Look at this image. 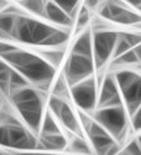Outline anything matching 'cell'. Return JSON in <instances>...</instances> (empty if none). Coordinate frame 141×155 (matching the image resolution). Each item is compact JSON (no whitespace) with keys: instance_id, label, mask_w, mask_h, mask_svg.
<instances>
[{"instance_id":"603a6c76","label":"cell","mask_w":141,"mask_h":155,"mask_svg":"<svg viewBox=\"0 0 141 155\" xmlns=\"http://www.w3.org/2000/svg\"><path fill=\"white\" fill-rule=\"evenodd\" d=\"M68 86L69 84L67 83L65 76L58 77L56 83H55V86H53V94L55 96H58L61 98L67 97V94H68Z\"/></svg>"},{"instance_id":"836d02e7","label":"cell","mask_w":141,"mask_h":155,"mask_svg":"<svg viewBox=\"0 0 141 155\" xmlns=\"http://www.w3.org/2000/svg\"><path fill=\"white\" fill-rule=\"evenodd\" d=\"M100 3V0H85L84 2V5L88 8V9H95Z\"/></svg>"},{"instance_id":"d6a6232c","label":"cell","mask_w":141,"mask_h":155,"mask_svg":"<svg viewBox=\"0 0 141 155\" xmlns=\"http://www.w3.org/2000/svg\"><path fill=\"white\" fill-rule=\"evenodd\" d=\"M133 127L135 130H141V104L135 110V114L133 117Z\"/></svg>"},{"instance_id":"83f0119b","label":"cell","mask_w":141,"mask_h":155,"mask_svg":"<svg viewBox=\"0 0 141 155\" xmlns=\"http://www.w3.org/2000/svg\"><path fill=\"white\" fill-rule=\"evenodd\" d=\"M63 103H65V101H63V98L58 97V96H55L52 94L50 97V101H48V107H50V110L52 112L56 117L58 115L62 106H63Z\"/></svg>"},{"instance_id":"4dcf8cb0","label":"cell","mask_w":141,"mask_h":155,"mask_svg":"<svg viewBox=\"0 0 141 155\" xmlns=\"http://www.w3.org/2000/svg\"><path fill=\"white\" fill-rule=\"evenodd\" d=\"M15 48H18L15 45L6 42V40H0V57H3L4 55L11 52V51H14Z\"/></svg>"},{"instance_id":"30bf717a","label":"cell","mask_w":141,"mask_h":155,"mask_svg":"<svg viewBox=\"0 0 141 155\" xmlns=\"http://www.w3.org/2000/svg\"><path fill=\"white\" fill-rule=\"evenodd\" d=\"M37 141L34 132L27 130L21 123L8 124V148L22 150L36 149Z\"/></svg>"},{"instance_id":"f546056e","label":"cell","mask_w":141,"mask_h":155,"mask_svg":"<svg viewBox=\"0 0 141 155\" xmlns=\"http://www.w3.org/2000/svg\"><path fill=\"white\" fill-rule=\"evenodd\" d=\"M123 153H125V154H141V144H140L139 139H134L133 141H130V143L124 148Z\"/></svg>"},{"instance_id":"2e32d148","label":"cell","mask_w":141,"mask_h":155,"mask_svg":"<svg viewBox=\"0 0 141 155\" xmlns=\"http://www.w3.org/2000/svg\"><path fill=\"white\" fill-rule=\"evenodd\" d=\"M72 52L93 57V35L91 34V31H84L77 38L73 45Z\"/></svg>"},{"instance_id":"ffe728a7","label":"cell","mask_w":141,"mask_h":155,"mask_svg":"<svg viewBox=\"0 0 141 155\" xmlns=\"http://www.w3.org/2000/svg\"><path fill=\"white\" fill-rule=\"evenodd\" d=\"M41 135H47V134H55V133H61L59 127L57 125L56 120L53 119L51 112H47L43 117V120L41 123Z\"/></svg>"},{"instance_id":"f35d334b","label":"cell","mask_w":141,"mask_h":155,"mask_svg":"<svg viewBox=\"0 0 141 155\" xmlns=\"http://www.w3.org/2000/svg\"><path fill=\"white\" fill-rule=\"evenodd\" d=\"M137 139H139V141H140V144H141V135H140V137H139Z\"/></svg>"},{"instance_id":"277c9868","label":"cell","mask_w":141,"mask_h":155,"mask_svg":"<svg viewBox=\"0 0 141 155\" xmlns=\"http://www.w3.org/2000/svg\"><path fill=\"white\" fill-rule=\"evenodd\" d=\"M94 120L103 125L115 139H121L125 135L127 119L124 104L98 108L94 114Z\"/></svg>"},{"instance_id":"7402d4cb","label":"cell","mask_w":141,"mask_h":155,"mask_svg":"<svg viewBox=\"0 0 141 155\" xmlns=\"http://www.w3.org/2000/svg\"><path fill=\"white\" fill-rule=\"evenodd\" d=\"M58 6H61L72 19H74V12L78 9V0H52Z\"/></svg>"},{"instance_id":"8992f818","label":"cell","mask_w":141,"mask_h":155,"mask_svg":"<svg viewBox=\"0 0 141 155\" xmlns=\"http://www.w3.org/2000/svg\"><path fill=\"white\" fill-rule=\"evenodd\" d=\"M100 16L121 25H137L141 22V15L131 11L124 0H107L100 8Z\"/></svg>"},{"instance_id":"9c48e42d","label":"cell","mask_w":141,"mask_h":155,"mask_svg":"<svg viewBox=\"0 0 141 155\" xmlns=\"http://www.w3.org/2000/svg\"><path fill=\"white\" fill-rule=\"evenodd\" d=\"M89 140L95 151L100 154H114L118 153L119 148L115 141V138L107 130V129L100 125L97 120H92V123L85 129Z\"/></svg>"},{"instance_id":"9a60e30c","label":"cell","mask_w":141,"mask_h":155,"mask_svg":"<svg viewBox=\"0 0 141 155\" xmlns=\"http://www.w3.org/2000/svg\"><path fill=\"white\" fill-rule=\"evenodd\" d=\"M67 145V140L63 137L62 133H55V134H47L41 135L40 140L37 141L36 148L41 149H50V150H62Z\"/></svg>"},{"instance_id":"7c38bea8","label":"cell","mask_w":141,"mask_h":155,"mask_svg":"<svg viewBox=\"0 0 141 155\" xmlns=\"http://www.w3.org/2000/svg\"><path fill=\"white\" fill-rule=\"evenodd\" d=\"M120 92L124 102L126 103L127 110L130 113H135L141 104V76L137 74Z\"/></svg>"},{"instance_id":"3957f363","label":"cell","mask_w":141,"mask_h":155,"mask_svg":"<svg viewBox=\"0 0 141 155\" xmlns=\"http://www.w3.org/2000/svg\"><path fill=\"white\" fill-rule=\"evenodd\" d=\"M56 28L29 16L18 15L11 37L29 45H41Z\"/></svg>"},{"instance_id":"d590c367","label":"cell","mask_w":141,"mask_h":155,"mask_svg":"<svg viewBox=\"0 0 141 155\" xmlns=\"http://www.w3.org/2000/svg\"><path fill=\"white\" fill-rule=\"evenodd\" d=\"M133 50L135 51V54L137 55V57H139V60H140V62H141V42H140L139 45H136L135 47H133Z\"/></svg>"},{"instance_id":"4316f807","label":"cell","mask_w":141,"mask_h":155,"mask_svg":"<svg viewBox=\"0 0 141 155\" xmlns=\"http://www.w3.org/2000/svg\"><path fill=\"white\" fill-rule=\"evenodd\" d=\"M89 22V9L83 5L78 10V15H77V29L81 30L87 26V24Z\"/></svg>"},{"instance_id":"52a82bcc","label":"cell","mask_w":141,"mask_h":155,"mask_svg":"<svg viewBox=\"0 0 141 155\" xmlns=\"http://www.w3.org/2000/svg\"><path fill=\"white\" fill-rule=\"evenodd\" d=\"M119 34L109 30H97L93 34V60L99 68L113 56Z\"/></svg>"},{"instance_id":"f1b7e54d","label":"cell","mask_w":141,"mask_h":155,"mask_svg":"<svg viewBox=\"0 0 141 155\" xmlns=\"http://www.w3.org/2000/svg\"><path fill=\"white\" fill-rule=\"evenodd\" d=\"M121 36L125 40L129 42V45L133 47H135L136 45H139L141 42V34H135V32H124L121 34Z\"/></svg>"},{"instance_id":"5bb4252c","label":"cell","mask_w":141,"mask_h":155,"mask_svg":"<svg viewBox=\"0 0 141 155\" xmlns=\"http://www.w3.org/2000/svg\"><path fill=\"white\" fill-rule=\"evenodd\" d=\"M57 118L61 120V123L65 125L66 129H68L69 132L77 134V135H81V125L77 120V117L74 115L71 106L68 104L67 102L63 103V106L57 115Z\"/></svg>"},{"instance_id":"7a4b0ae2","label":"cell","mask_w":141,"mask_h":155,"mask_svg":"<svg viewBox=\"0 0 141 155\" xmlns=\"http://www.w3.org/2000/svg\"><path fill=\"white\" fill-rule=\"evenodd\" d=\"M45 92L31 88L29 86L12 89L9 97L11 103L19 112L22 120L34 133H38L41 129L43 117V98Z\"/></svg>"},{"instance_id":"ab89813d","label":"cell","mask_w":141,"mask_h":155,"mask_svg":"<svg viewBox=\"0 0 141 155\" xmlns=\"http://www.w3.org/2000/svg\"><path fill=\"white\" fill-rule=\"evenodd\" d=\"M0 102H2V96H0Z\"/></svg>"},{"instance_id":"4fadbf2b","label":"cell","mask_w":141,"mask_h":155,"mask_svg":"<svg viewBox=\"0 0 141 155\" xmlns=\"http://www.w3.org/2000/svg\"><path fill=\"white\" fill-rule=\"evenodd\" d=\"M45 18H47L50 21H52L57 25L67 26V28H69L73 22V19L69 16V14H67L65 10H63L61 6H58L55 2H52V0H48L46 3Z\"/></svg>"},{"instance_id":"484cf974","label":"cell","mask_w":141,"mask_h":155,"mask_svg":"<svg viewBox=\"0 0 141 155\" xmlns=\"http://www.w3.org/2000/svg\"><path fill=\"white\" fill-rule=\"evenodd\" d=\"M130 48H131V46L129 45V42H127L121 35H119L118 41H117V44H115V47H114L113 57H114V58H117V57H119L120 55L125 54L126 51H127V50H130Z\"/></svg>"},{"instance_id":"6da1fadb","label":"cell","mask_w":141,"mask_h":155,"mask_svg":"<svg viewBox=\"0 0 141 155\" xmlns=\"http://www.w3.org/2000/svg\"><path fill=\"white\" fill-rule=\"evenodd\" d=\"M4 58L12 68L19 71L26 80L35 83L38 91L46 92L53 77L56 74V67L47 62L43 57L30 54L27 51L15 48L14 51L4 55Z\"/></svg>"},{"instance_id":"44dd1931","label":"cell","mask_w":141,"mask_h":155,"mask_svg":"<svg viewBox=\"0 0 141 155\" xmlns=\"http://www.w3.org/2000/svg\"><path fill=\"white\" fill-rule=\"evenodd\" d=\"M10 88L11 91L12 89H18V88H22V87H26L29 86V81L26 80V77H24L19 71H16L15 68H12L11 73H10ZM10 91V92H11Z\"/></svg>"},{"instance_id":"8d00e7d4","label":"cell","mask_w":141,"mask_h":155,"mask_svg":"<svg viewBox=\"0 0 141 155\" xmlns=\"http://www.w3.org/2000/svg\"><path fill=\"white\" fill-rule=\"evenodd\" d=\"M6 6H8V2H6V0H0V11L4 10Z\"/></svg>"},{"instance_id":"ba28073f","label":"cell","mask_w":141,"mask_h":155,"mask_svg":"<svg viewBox=\"0 0 141 155\" xmlns=\"http://www.w3.org/2000/svg\"><path fill=\"white\" fill-rule=\"evenodd\" d=\"M71 96L82 110L89 112L97 106V83L94 77L89 76L71 86Z\"/></svg>"},{"instance_id":"1f68e13d","label":"cell","mask_w":141,"mask_h":155,"mask_svg":"<svg viewBox=\"0 0 141 155\" xmlns=\"http://www.w3.org/2000/svg\"><path fill=\"white\" fill-rule=\"evenodd\" d=\"M0 145L8 147V124L0 123Z\"/></svg>"},{"instance_id":"d4e9b609","label":"cell","mask_w":141,"mask_h":155,"mask_svg":"<svg viewBox=\"0 0 141 155\" xmlns=\"http://www.w3.org/2000/svg\"><path fill=\"white\" fill-rule=\"evenodd\" d=\"M115 60H117V62H119V64H133V63L140 62L137 55L135 54V51H134L133 48L127 50L125 54L120 55L119 57H117Z\"/></svg>"},{"instance_id":"74e56055","label":"cell","mask_w":141,"mask_h":155,"mask_svg":"<svg viewBox=\"0 0 141 155\" xmlns=\"http://www.w3.org/2000/svg\"><path fill=\"white\" fill-rule=\"evenodd\" d=\"M8 38H10V40H11L10 36H8L6 34H4L2 30H0V40H8Z\"/></svg>"},{"instance_id":"e575fe53","label":"cell","mask_w":141,"mask_h":155,"mask_svg":"<svg viewBox=\"0 0 141 155\" xmlns=\"http://www.w3.org/2000/svg\"><path fill=\"white\" fill-rule=\"evenodd\" d=\"M124 2L139 10H141V0H124Z\"/></svg>"},{"instance_id":"8fae6325","label":"cell","mask_w":141,"mask_h":155,"mask_svg":"<svg viewBox=\"0 0 141 155\" xmlns=\"http://www.w3.org/2000/svg\"><path fill=\"white\" fill-rule=\"evenodd\" d=\"M97 103H98V108L123 104V96L114 77L109 76L104 80Z\"/></svg>"},{"instance_id":"cb8c5ba5","label":"cell","mask_w":141,"mask_h":155,"mask_svg":"<svg viewBox=\"0 0 141 155\" xmlns=\"http://www.w3.org/2000/svg\"><path fill=\"white\" fill-rule=\"evenodd\" d=\"M71 150L75 153H91V148L87 144V141L82 138V135H77L71 141Z\"/></svg>"},{"instance_id":"ac0fdd59","label":"cell","mask_w":141,"mask_h":155,"mask_svg":"<svg viewBox=\"0 0 141 155\" xmlns=\"http://www.w3.org/2000/svg\"><path fill=\"white\" fill-rule=\"evenodd\" d=\"M21 6L35 15L45 18V8L47 0H21Z\"/></svg>"},{"instance_id":"d6986e66","label":"cell","mask_w":141,"mask_h":155,"mask_svg":"<svg viewBox=\"0 0 141 155\" xmlns=\"http://www.w3.org/2000/svg\"><path fill=\"white\" fill-rule=\"evenodd\" d=\"M63 56H65V52L58 47H48V50L42 51V57L55 67H58L61 64Z\"/></svg>"},{"instance_id":"5b68a950","label":"cell","mask_w":141,"mask_h":155,"mask_svg":"<svg viewBox=\"0 0 141 155\" xmlns=\"http://www.w3.org/2000/svg\"><path fill=\"white\" fill-rule=\"evenodd\" d=\"M95 63L92 56H83L78 54H71L66 64L63 76L69 86L78 83L79 81L92 76Z\"/></svg>"},{"instance_id":"e0dca14e","label":"cell","mask_w":141,"mask_h":155,"mask_svg":"<svg viewBox=\"0 0 141 155\" xmlns=\"http://www.w3.org/2000/svg\"><path fill=\"white\" fill-rule=\"evenodd\" d=\"M68 38H69L68 31L55 29V31L41 44V46H45V47H59L62 45H65L68 41Z\"/></svg>"}]
</instances>
